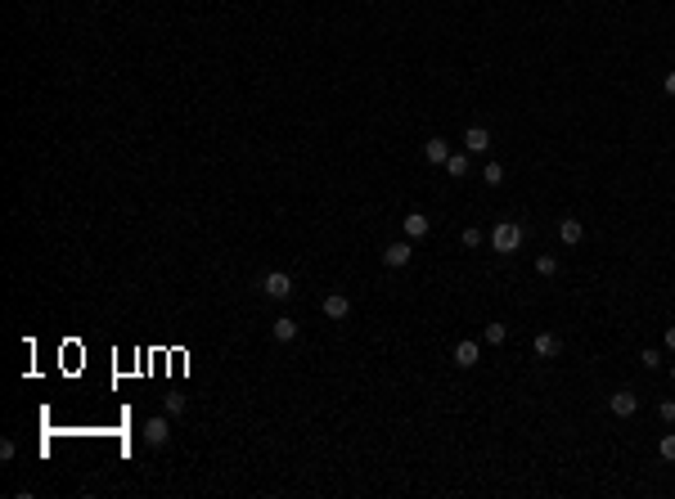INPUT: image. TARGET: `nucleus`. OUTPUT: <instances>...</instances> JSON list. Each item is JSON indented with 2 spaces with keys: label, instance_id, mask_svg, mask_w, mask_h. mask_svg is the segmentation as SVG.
Segmentation results:
<instances>
[{
  "label": "nucleus",
  "instance_id": "2",
  "mask_svg": "<svg viewBox=\"0 0 675 499\" xmlns=\"http://www.w3.org/2000/svg\"><path fill=\"white\" fill-rule=\"evenodd\" d=\"M261 293L275 297V302H288V297H293V279L284 270H270V275H261Z\"/></svg>",
  "mask_w": 675,
  "mask_h": 499
},
{
  "label": "nucleus",
  "instance_id": "21",
  "mask_svg": "<svg viewBox=\"0 0 675 499\" xmlns=\"http://www.w3.org/2000/svg\"><path fill=\"white\" fill-rule=\"evenodd\" d=\"M658 414H662V423H675V400H662Z\"/></svg>",
  "mask_w": 675,
  "mask_h": 499
},
{
  "label": "nucleus",
  "instance_id": "18",
  "mask_svg": "<svg viewBox=\"0 0 675 499\" xmlns=\"http://www.w3.org/2000/svg\"><path fill=\"white\" fill-rule=\"evenodd\" d=\"M658 455L667 459V464H675V432H667V436H662V445H658Z\"/></svg>",
  "mask_w": 675,
  "mask_h": 499
},
{
  "label": "nucleus",
  "instance_id": "13",
  "mask_svg": "<svg viewBox=\"0 0 675 499\" xmlns=\"http://www.w3.org/2000/svg\"><path fill=\"white\" fill-rule=\"evenodd\" d=\"M423 234H428V216L423 212H410V216H405V238L414 243V238H423Z\"/></svg>",
  "mask_w": 675,
  "mask_h": 499
},
{
  "label": "nucleus",
  "instance_id": "9",
  "mask_svg": "<svg viewBox=\"0 0 675 499\" xmlns=\"http://www.w3.org/2000/svg\"><path fill=\"white\" fill-rule=\"evenodd\" d=\"M464 149H469V153H487V149H491V131H487V126H469V136H464Z\"/></svg>",
  "mask_w": 675,
  "mask_h": 499
},
{
  "label": "nucleus",
  "instance_id": "23",
  "mask_svg": "<svg viewBox=\"0 0 675 499\" xmlns=\"http://www.w3.org/2000/svg\"><path fill=\"white\" fill-rule=\"evenodd\" d=\"M662 85H667V95H675V72H667V81H662Z\"/></svg>",
  "mask_w": 675,
  "mask_h": 499
},
{
  "label": "nucleus",
  "instance_id": "8",
  "mask_svg": "<svg viewBox=\"0 0 675 499\" xmlns=\"http://www.w3.org/2000/svg\"><path fill=\"white\" fill-rule=\"evenodd\" d=\"M167 436H171V423H167L163 414L145 423V441H149V445H167Z\"/></svg>",
  "mask_w": 675,
  "mask_h": 499
},
{
  "label": "nucleus",
  "instance_id": "24",
  "mask_svg": "<svg viewBox=\"0 0 675 499\" xmlns=\"http://www.w3.org/2000/svg\"><path fill=\"white\" fill-rule=\"evenodd\" d=\"M671 378H675V360H671Z\"/></svg>",
  "mask_w": 675,
  "mask_h": 499
},
{
  "label": "nucleus",
  "instance_id": "16",
  "mask_svg": "<svg viewBox=\"0 0 675 499\" xmlns=\"http://www.w3.org/2000/svg\"><path fill=\"white\" fill-rule=\"evenodd\" d=\"M482 180H487V185H505V167H500V162H487V167H482Z\"/></svg>",
  "mask_w": 675,
  "mask_h": 499
},
{
  "label": "nucleus",
  "instance_id": "5",
  "mask_svg": "<svg viewBox=\"0 0 675 499\" xmlns=\"http://www.w3.org/2000/svg\"><path fill=\"white\" fill-rule=\"evenodd\" d=\"M478 360H482V347H478V342H469V338L455 342V364H460V369H473Z\"/></svg>",
  "mask_w": 675,
  "mask_h": 499
},
{
  "label": "nucleus",
  "instance_id": "3",
  "mask_svg": "<svg viewBox=\"0 0 675 499\" xmlns=\"http://www.w3.org/2000/svg\"><path fill=\"white\" fill-rule=\"evenodd\" d=\"M608 409H612V414L617 418H631L635 414V409H640V396H635V391H612V396H608Z\"/></svg>",
  "mask_w": 675,
  "mask_h": 499
},
{
  "label": "nucleus",
  "instance_id": "12",
  "mask_svg": "<svg viewBox=\"0 0 675 499\" xmlns=\"http://www.w3.org/2000/svg\"><path fill=\"white\" fill-rule=\"evenodd\" d=\"M270 333H275V342H293V338H298V320H288V315H279V320L270 324Z\"/></svg>",
  "mask_w": 675,
  "mask_h": 499
},
{
  "label": "nucleus",
  "instance_id": "20",
  "mask_svg": "<svg viewBox=\"0 0 675 499\" xmlns=\"http://www.w3.org/2000/svg\"><path fill=\"white\" fill-rule=\"evenodd\" d=\"M640 364H644V369H658V364H662V351H640Z\"/></svg>",
  "mask_w": 675,
  "mask_h": 499
},
{
  "label": "nucleus",
  "instance_id": "10",
  "mask_svg": "<svg viewBox=\"0 0 675 499\" xmlns=\"http://www.w3.org/2000/svg\"><path fill=\"white\" fill-rule=\"evenodd\" d=\"M423 158H428V162H437V167H446V158H450V144H446L441 136H432V140L423 144Z\"/></svg>",
  "mask_w": 675,
  "mask_h": 499
},
{
  "label": "nucleus",
  "instance_id": "7",
  "mask_svg": "<svg viewBox=\"0 0 675 499\" xmlns=\"http://www.w3.org/2000/svg\"><path fill=\"white\" fill-rule=\"evenodd\" d=\"M558 238H563L567 247H576V243L585 238V225H581L576 216H563V220H558Z\"/></svg>",
  "mask_w": 675,
  "mask_h": 499
},
{
  "label": "nucleus",
  "instance_id": "14",
  "mask_svg": "<svg viewBox=\"0 0 675 499\" xmlns=\"http://www.w3.org/2000/svg\"><path fill=\"white\" fill-rule=\"evenodd\" d=\"M446 171H450L455 180H464L469 176V158H464V153H450V158H446Z\"/></svg>",
  "mask_w": 675,
  "mask_h": 499
},
{
  "label": "nucleus",
  "instance_id": "11",
  "mask_svg": "<svg viewBox=\"0 0 675 499\" xmlns=\"http://www.w3.org/2000/svg\"><path fill=\"white\" fill-rule=\"evenodd\" d=\"M325 315H329V320H347V315H351V297H342V293L325 297Z\"/></svg>",
  "mask_w": 675,
  "mask_h": 499
},
{
  "label": "nucleus",
  "instance_id": "22",
  "mask_svg": "<svg viewBox=\"0 0 675 499\" xmlns=\"http://www.w3.org/2000/svg\"><path fill=\"white\" fill-rule=\"evenodd\" d=\"M667 351H675V324L667 329Z\"/></svg>",
  "mask_w": 675,
  "mask_h": 499
},
{
  "label": "nucleus",
  "instance_id": "4",
  "mask_svg": "<svg viewBox=\"0 0 675 499\" xmlns=\"http://www.w3.org/2000/svg\"><path fill=\"white\" fill-rule=\"evenodd\" d=\"M410 256H414L410 238H401V243H387V247H383V265H392V270H401V265H410Z\"/></svg>",
  "mask_w": 675,
  "mask_h": 499
},
{
  "label": "nucleus",
  "instance_id": "6",
  "mask_svg": "<svg viewBox=\"0 0 675 499\" xmlns=\"http://www.w3.org/2000/svg\"><path fill=\"white\" fill-rule=\"evenodd\" d=\"M531 347H536L540 360H554L558 351H563V338H558V333H536V342H531Z\"/></svg>",
  "mask_w": 675,
  "mask_h": 499
},
{
  "label": "nucleus",
  "instance_id": "1",
  "mask_svg": "<svg viewBox=\"0 0 675 499\" xmlns=\"http://www.w3.org/2000/svg\"><path fill=\"white\" fill-rule=\"evenodd\" d=\"M491 247H496L500 256L518 252V247H522V225H518V220H500V225L491 229Z\"/></svg>",
  "mask_w": 675,
  "mask_h": 499
},
{
  "label": "nucleus",
  "instance_id": "15",
  "mask_svg": "<svg viewBox=\"0 0 675 499\" xmlns=\"http://www.w3.org/2000/svg\"><path fill=\"white\" fill-rule=\"evenodd\" d=\"M505 338H509V329H505V324H487V329H482V342H491V347H500Z\"/></svg>",
  "mask_w": 675,
  "mask_h": 499
},
{
  "label": "nucleus",
  "instance_id": "17",
  "mask_svg": "<svg viewBox=\"0 0 675 499\" xmlns=\"http://www.w3.org/2000/svg\"><path fill=\"white\" fill-rule=\"evenodd\" d=\"M536 270L545 275V279H549V275H558V256H549V252H545V256H536Z\"/></svg>",
  "mask_w": 675,
  "mask_h": 499
},
{
  "label": "nucleus",
  "instance_id": "19",
  "mask_svg": "<svg viewBox=\"0 0 675 499\" xmlns=\"http://www.w3.org/2000/svg\"><path fill=\"white\" fill-rule=\"evenodd\" d=\"M460 243H464V247H478V243H482V229H478V225H469V229L460 234Z\"/></svg>",
  "mask_w": 675,
  "mask_h": 499
}]
</instances>
